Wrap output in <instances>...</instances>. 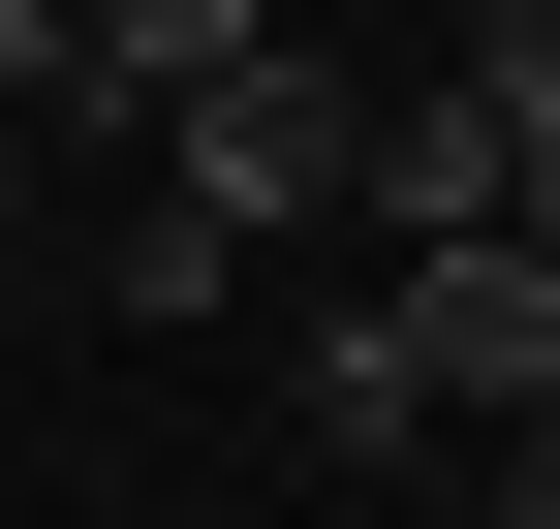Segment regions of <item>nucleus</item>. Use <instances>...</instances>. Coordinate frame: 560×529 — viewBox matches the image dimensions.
<instances>
[{"label":"nucleus","mask_w":560,"mask_h":529,"mask_svg":"<svg viewBox=\"0 0 560 529\" xmlns=\"http://www.w3.org/2000/svg\"><path fill=\"white\" fill-rule=\"evenodd\" d=\"M342 156H374V94H342V62H280V32L156 94V187H187L219 249H280V219H342Z\"/></svg>","instance_id":"f257e3e1"},{"label":"nucleus","mask_w":560,"mask_h":529,"mask_svg":"<svg viewBox=\"0 0 560 529\" xmlns=\"http://www.w3.org/2000/svg\"><path fill=\"white\" fill-rule=\"evenodd\" d=\"M374 311H405V374H436V436H529L560 405V249H405Z\"/></svg>","instance_id":"f03ea898"},{"label":"nucleus","mask_w":560,"mask_h":529,"mask_svg":"<svg viewBox=\"0 0 560 529\" xmlns=\"http://www.w3.org/2000/svg\"><path fill=\"white\" fill-rule=\"evenodd\" d=\"M312 468H436V374H405V311H374V281L312 311Z\"/></svg>","instance_id":"7ed1b4c3"},{"label":"nucleus","mask_w":560,"mask_h":529,"mask_svg":"<svg viewBox=\"0 0 560 529\" xmlns=\"http://www.w3.org/2000/svg\"><path fill=\"white\" fill-rule=\"evenodd\" d=\"M187 62H249V0H62V94H125V125H156Z\"/></svg>","instance_id":"20e7f679"},{"label":"nucleus","mask_w":560,"mask_h":529,"mask_svg":"<svg viewBox=\"0 0 560 529\" xmlns=\"http://www.w3.org/2000/svg\"><path fill=\"white\" fill-rule=\"evenodd\" d=\"M467 468H499V529H560V405H529V436H467Z\"/></svg>","instance_id":"39448f33"},{"label":"nucleus","mask_w":560,"mask_h":529,"mask_svg":"<svg viewBox=\"0 0 560 529\" xmlns=\"http://www.w3.org/2000/svg\"><path fill=\"white\" fill-rule=\"evenodd\" d=\"M32 94H62V0H0V125H32Z\"/></svg>","instance_id":"423d86ee"},{"label":"nucleus","mask_w":560,"mask_h":529,"mask_svg":"<svg viewBox=\"0 0 560 529\" xmlns=\"http://www.w3.org/2000/svg\"><path fill=\"white\" fill-rule=\"evenodd\" d=\"M0 249H32V125H0Z\"/></svg>","instance_id":"0eeeda50"}]
</instances>
